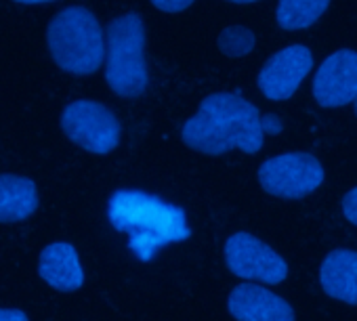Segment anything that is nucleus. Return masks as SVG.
I'll list each match as a JSON object with an SVG mask.
<instances>
[{
  "label": "nucleus",
  "instance_id": "f257e3e1",
  "mask_svg": "<svg viewBox=\"0 0 357 321\" xmlns=\"http://www.w3.org/2000/svg\"><path fill=\"white\" fill-rule=\"evenodd\" d=\"M263 118L259 109L238 93L206 97L194 118L183 124V141L202 153L242 149L257 153L263 147Z\"/></svg>",
  "mask_w": 357,
  "mask_h": 321
},
{
  "label": "nucleus",
  "instance_id": "f03ea898",
  "mask_svg": "<svg viewBox=\"0 0 357 321\" xmlns=\"http://www.w3.org/2000/svg\"><path fill=\"white\" fill-rule=\"evenodd\" d=\"M109 223L128 235L130 252L147 263L166 244L183 242L190 237L185 212L143 191H116L107 204Z\"/></svg>",
  "mask_w": 357,
  "mask_h": 321
},
{
  "label": "nucleus",
  "instance_id": "7ed1b4c3",
  "mask_svg": "<svg viewBox=\"0 0 357 321\" xmlns=\"http://www.w3.org/2000/svg\"><path fill=\"white\" fill-rule=\"evenodd\" d=\"M49 49L61 70L76 76L93 74L105 57L103 30L89 9L70 7L51 22Z\"/></svg>",
  "mask_w": 357,
  "mask_h": 321
},
{
  "label": "nucleus",
  "instance_id": "20e7f679",
  "mask_svg": "<svg viewBox=\"0 0 357 321\" xmlns=\"http://www.w3.org/2000/svg\"><path fill=\"white\" fill-rule=\"evenodd\" d=\"M105 80L109 88L124 99L143 95L149 84L145 65V28L135 13L120 15L107 28Z\"/></svg>",
  "mask_w": 357,
  "mask_h": 321
},
{
  "label": "nucleus",
  "instance_id": "39448f33",
  "mask_svg": "<svg viewBox=\"0 0 357 321\" xmlns=\"http://www.w3.org/2000/svg\"><path fill=\"white\" fill-rule=\"evenodd\" d=\"M61 126L66 134L86 151L109 153L120 141V122L97 101H74L63 109Z\"/></svg>",
  "mask_w": 357,
  "mask_h": 321
},
{
  "label": "nucleus",
  "instance_id": "423d86ee",
  "mask_svg": "<svg viewBox=\"0 0 357 321\" xmlns=\"http://www.w3.org/2000/svg\"><path fill=\"white\" fill-rule=\"evenodd\" d=\"M324 169L309 153H284L261 166L259 181L263 189L278 198L296 200L315 191L324 183Z\"/></svg>",
  "mask_w": 357,
  "mask_h": 321
},
{
  "label": "nucleus",
  "instance_id": "0eeeda50",
  "mask_svg": "<svg viewBox=\"0 0 357 321\" xmlns=\"http://www.w3.org/2000/svg\"><path fill=\"white\" fill-rule=\"evenodd\" d=\"M225 260L238 277L252 281L282 283L288 275L286 260L250 233H234L225 242Z\"/></svg>",
  "mask_w": 357,
  "mask_h": 321
},
{
  "label": "nucleus",
  "instance_id": "6e6552de",
  "mask_svg": "<svg viewBox=\"0 0 357 321\" xmlns=\"http://www.w3.org/2000/svg\"><path fill=\"white\" fill-rule=\"evenodd\" d=\"M313 65V55L307 47L294 45L275 53L259 72V88L271 101L288 99L296 93Z\"/></svg>",
  "mask_w": 357,
  "mask_h": 321
},
{
  "label": "nucleus",
  "instance_id": "1a4fd4ad",
  "mask_svg": "<svg viewBox=\"0 0 357 321\" xmlns=\"http://www.w3.org/2000/svg\"><path fill=\"white\" fill-rule=\"evenodd\" d=\"M313 97L321 107H338L357 99V53L336 51L317 70Z\"/></svg>",
  "mask_w": 357,
  "mask_h": 321
},
{
  "label": "nucleus",
  "instance_id": "9d476101",
  "mask_svg": "<svg viewBox=\"0 0 357 321\" xmlns=\"http://www.w3.org/2000/svg\"><path fill=\"white\" fill-rule=\"evenodd\" d=\"M227 308L238 321H294V311L284 298L255 283L234 288Z\"/></svg>",
  "mask_w": 357,
  "mask_h": 321
},
{
  "label": "nucleus",
  "instance_id": "9b49d317",
  "mask_svg": "<svg viewBox=\"0 0 357 321\" xmlns=\"http://www.w3.org/2000/svg\"><path fill=\"white\" fill-rule=\"evenodd\" d=\"M38 269L43 279L57 290H76L84 283V271L78 252L68 242L47 246L40 254Z\"/></svg>",
  "mask_w": 357,
  "mask_h": 321
},
{
  "label": "nucleus",
  "instance_id": "f8f14e48",
  "mask_svg": "<svg viewBox=\"0 0 357 321\" xmlns=\"http://www.w3.org/2000/svg\"><path fill=\"white\" fill-rule=\"evenodd\" d=\"M319 281L332 298L357 304V252H330L319 267Z\"/></svg>",
  "mask_w": 357,
  "mask_h": 321
},
{
  "label": "nucleus",
  "instance_id": "ddd939ff",
  "mask_svg": "<svg viewBox=\"0 0 357 321\" xmlns=\"http://www.w3.org/2000/svg\"><path fill=\"white\" fill-rule=\"evenodd\" d=\"M38 208L34 181L17 175H0V221H24Z\"/></svg>",
  "mask_w": 357,
  "mask_h": 321
},
{
  "label": "nucleus",
  "instance_id": "4468645a",
  "mask_svg": "<svg viewBox=\"0 0 357 321\" xmlns=\"http://www.w3.org/2000/svg\"><path fill=\"white\" fill-rule=\"evenodd\" d=\"M328 5L330 0H280L278 24L284 30H305L326 13Z\"/></svg>",
  "mask_w": 357,
  "mask_h": 321
},
{
  "label": "nucleus",
  "instance_id": "2eb2a0df",
  "mask_svg": "<svg viewBox=\"0 0 357 321\" xmlns=\"http://www.w3.org/2000/svg\"><path fill=\"white\" fill-rule=\"evenodd\" d=\"M255 34L248 30V28H242V26H231V28H225L221 38H219V45L221 49L231 55V57H242L246 53H250L255 49Z\"/></svg>",
  "mask_w": 357,
  "mask_h": 321
},
{
  "label": "nucleus",
  "instance_id": "dca6fc26",
  "mask_svg": "<svg viewBox=\"0 0 357 321\" xmlns=\"http://www.w3.org/2000/svg\"><path fill=\"white\" fill-rule=\"evenodd\" d=\"M192 3H194V0H151V5L158 7L164 13H178V11L188 9Z\"/></svg>",
  "mask_w": 357,
  "mask_h": 321
},
{
  "label": "nucleus",
  "instance_id": "f3484780",
  "mask_svg": "<svg viewBox=\"0 0 357 321\" xmlns=\"http://www.w3.org/2000/svg\"><path fill=\"white\" fill-rule=\"evenodd\" d=\"M342 214L349 223H353L357 227V187L351 189L342 202Z\"/></svg>",
  "mask_w": 357,
  "mask_h": 321
},
{
  "label": "nucleus",
  "instance_id": "a211bd4d",
  "mask_svg": "<svg viewBox=\"0 0 357 321\" xmlns=\"http://www.w3.org/2000/svg\"><path fill=\"white\" fill-rule=\"evenodd\" d=\"M0 321H28V315L20 308H0Z\"/></svg>",
  "mask_w": 357,
  "mask_h": 321
},
{
  "label": "nucleus",
  "instance_id": "6ab92c4d",
  "mask_svg": "<svg viewBox=\"0 0 357 321\" xmlns=\"http://www.w3.org/2000/svg\"><path fill=\"white\" fill-rule=\"evenodd\" d=\"M263 126H265V132H280L282 130V124L278 118H263Z\"/></svg>",
  "mask_w": 357,
  "mask_h": 321
},
{
  "label": "nucleus",
  "instance_id": "aec40b11",
  "mask_svg": "<svg viewBox=\"0 0 357 321\" xmlns=\"http://www.w3.org/2000/svg\"><path fill=\"white\" fill-rule=\"evenodd\" d=\"M17 3H24V5H43V3H53V0H17Z\"/></svg>",
  "mask_w": 357,
  "mask_h": 321
},
{
  "label": "nucleus",
  "instance_id": "412c9836",
  "mask_svg": "<svg viewBox=\"0 0 357 321\" xmlns=\"http://www.w3.org/2000/svg\"><path fill=\"white\" fill-rule=\"evenodd\" d=\"M234 3H255V0H234Z\"/></svg>",
  "mask_w": 357,
  "mask_h": 321
},
{
  "label": "nucleus",
  "instance_id": "4be33fe9",
  "mask_svg": "<svg viewBox=\"0 0 357 321\" xmlns=\"http://www.w3.org/2000/svg\"><path fill=\"white\" fill-rule=\"evenodd\" d=\"M355 111H357V103H355Z\"/></svg>",
  "mask_w": 357,
  "mask_h": 321
}]
</instances>
